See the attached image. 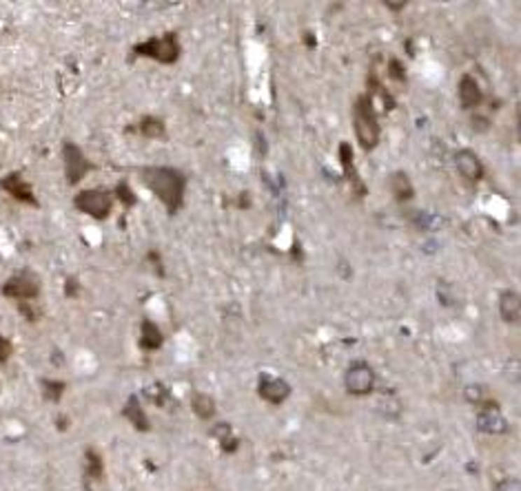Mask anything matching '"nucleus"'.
<instances>
[{"label": "nucleus", "mask_w": 521, "mask_h": 491, "mask_svg": "<svg viewBox=\"0 0 521 491\" xmlns=\"http://www.w3.org/2000/svg\"><path fill=\"white\" fill-rule=\"evenodd\" d=\"M142 184L165 204L171 215L182 208L184 190H186V177L178 169L146 166V169H142Z\"/></svg>", "instance_id": "1"}, {"label": "nucleus", "mask_w": 521, "mask_h": 491, "mask_svg": "<svg viewBox=\"0 0 521 491\" xmlns=\"http://www.w3.org/2000/svg\"><path fill=\"white\" fill-rule=\"evenodd\" d=\"M353 127H355L359 146H362L364 151H373L380 142V122L375 113V104H373V95L364 93L355 100Z\"/></svg>", "instance_id": "2"}, {"label": "nucleus", "mask_w": 521, "mask_h": 491, "mask_svg": "<svg viewBox=\"0 0 521 491\" xmlns=\"http://www.w3.org/2000/svg\"><path fill=\"white\" fill-rule=\"evenodd\" d=\"M133 53L142 58H151L155 62H162V64H173L178 62L180 58V40L178 34H165V36H155L144 40V43L133 47Z\"/></svg>", "instance_id": "3"}, {"label": "nucleus", "mask_w": 521, "mask_h": 491, "mask_svg": "<svg viewBox=\"0 0 521 491\" xmlns=\"http://www.w3.org/2000/svg\"><path fill=\"white\" fill-rule=\"evenodd\" d=\"M74 206L85 213L93 220H106V217L111 215L113 208V197L109 190H102V188H91V190H83V193H78L74 197Z\"/></svg>", "instance_id": "4"}, {"label": "nucleus", "mask_w": 521, "mask_h": 491, "mask_svg": "<svg viewBox=\"0 0 521 491\" xmlns=\"http://www.w3.org/2000/svg\"><path fill=\"white\" fill-rule=\"evenodd\" d=\"M344 385L353 397H368L375 390V372L364 361H357L349 365V370L344 374Z\"/></svg>", "instance_id": "5"}, {"label": "nucleus", "mask_w": 521, "mask_h": 491, "mask_svg": "<svg viewBox=\"0 0 521 491\" xmlns=\"http://www.w3.org/2000/svg\"><path fill=\"white\" fill-rule=\"evenodd\" d=\"M3 297L11 299V301H34V299L40 294V283L36 281V277L27 275V272H20V275H13L11 279L5 281V285L0 288Z\"/></svg>", "instance_id": "6"}, {"label": "nucleus", "mask_w": 521, "mask_h": 491, "mask_svg": "<svg viewBox=\"0 0 521 491\" xmlns=\"http://www.w3.org/2000/svg\"><path fill=\"white\" fill-rule=\"evenodd\" d=\"M62 159H64V175L69 184H78L93 169V164L85 157V153L80 151V146L74 142L62 144Z\"/></svg>", "instance_id": "7"}, {"label": "nucleus", "mask_w": 521, "mask_h": 491, "mask_svg": "<svg viewBox=\"0 0 521 491\" xmlns=\"http://www.w3.org/2000/svg\"><path fill=\"white\" fill-rule=\"evenodd\" d=\"M477 427H479V432L492 434V436L508 432V420H506L499 403L488 401L482 405V409H479V414H477Z\"/></svg>", "instance_id": "8"}, {"label": "nucleus", "mask_w": 521, "mask_h": 491, "mask_svg": "<svg viewBox=\"0 0 521 491\" xmlns=\"http://www.w3.org/2000/svg\"><path fill=\"white\" fill-rule=\"evenodd\" d=\"M0 188L5 190L9 197H13L20 204H29V206H38V199L34 195L32 184L25 180L20 173H9L0 180Z\"/></svg>", "instance_id": "9"}, {"label": "nucleus", "mask_w": 521, "mask_h": 491, "mask_svg": "<svg viewBox=\"0 0 521 491\" xmlns=\"http://www.w3.org/2000/svg\"><path fill=\"white\" fill-rule=\"evenodd\" d=\"M258 394L271 405H282L289 394H291V385L286 383V380L277 378V376H266L262 374L260 376V385H258Z\"/></svg>", "instance_id": "10"}, {"label": "nucleus", "mask_w": 521, "mask_h": 491, "mask_svg": "<svg viewBox=\"0 0 521 491\" xmlns=\"http://www.w3.org/2000/svg\"><path fill=\"white\" fill-rule=\"evenodd\" d=\"M455 166L466 180H471V182H479L484 177L482 162H479V157L471 151V148H464V151H459L455 155Z\"/></svg>", "instance_id": "11"}, {"label": "nucleus", "mask_w": 521, "mask_h": 491, "mask_svg": "<svg viewBox=\"0 0 521 491\" xmlns=\"http://www.w3.org/2000/svg\"><path fill=\"white\" fill-rule=\"evenodd\" d=\"M484 100V93L479 89L477 80L473 76H464L459 80V102L464 108H477Z\"/></svg>", "instance_id": "12"}, {"label": "nucleus", "mask_w": 521, "mask_h": 491, "mask_svg": "<svg viewBox=\"0 0 521 491\" xmlns=\"http://www.w3.org/2000/svg\"><path fill=\"white\" fill-rule=\"evenodd\" d=\"M162 343H165L162 330H160L153 321L144 319L140 325V348L146 352H158L160 348H162Z\"/></svg>", "instance_id": "13"}, {"label": "nucleus", "mask_w": 521, "mask_h": 491, "mask_svg": "<svg viewBox=\"0 0 521 491\" xmlns=\"http://www.w3.org/2000/svg\"><path fill=\"white\" fill-rule=\"evenodd\" d=\"M123 414H125V418H127L138 432H149V427H151V425H149V418H146L144 407L140 405V399H138V397H129V401H127V405H125V409H123Z\"/></svg>", "instance_id": "14"}, {"label": "nucleus", "mask_w": 521, "mask_h": 491, "mask_svg": "<svg viewBox=\"0 0 521 491\" xmlns=\"http://www.w3.org/2000/svg\"><path fill=\"white\" fill-rule=\"evenodd\" d=\"M499 315L503 321L508 323H517L519 315H521V304H519V294L513 290H506L499 297Z\"/></svg>", "instance_id": "15"}, {"label": "nucleus", "mask_w": 521, "mask_h": 491, "mask_svg": "<svg viewBox=\"0 0 521 491\" xmlns=\"http://www.w3.org/2000/svg\"><path fill=\"white\" fill-rule=\"evenodd\" d=\"M104 476V462L102 456L96 449H87L85 452V478L91 483H100Z\"/></svg>", "instance_id": "16"}, {"label": "nucleus", "mask_w": 521, "mask_h": 491, "mask_svg": "<svg viewBox=\"0 0 521 491\" xmlns=\"http://www.w3.org/2000/svg\"><path fill=\"white\" fill-rule=\"evenodd\" d=\"M211 434L216 436V441L220 443V447H222V452H224V454H233V452H237V445H239V443H237V439L233 436L229 422H218V425L211 429Z\"/></svg>", "instance_id": "17"}, {"label": "nucleus", "mask_w": 521, "mask_h": 491, "mask_svg": "<svg viewBox=\"0 0 521 491\" xmlns=\"http://www.w3.org/2000/svg\"><path fill=\"white\" fill-rule=\"evenodd\" d=\"M191 407H193V414L202 420H211L216 416V401H213L209 394H193Z\"/></svg>", "instance_id": "18"}, {"label": "nucleus", "mask_w": 521, "mask_h": 491, "mask_svg": "<svg viewBox=\"0 0 521 491\" xmlns=\"http://www.w3.org/2000/svg\"><path fill=\"white\" fill-rule=\"evenodd\" d=\"M140 133L144 135V138H149V140H162L167 135V127H165V122L160 118L144 115L140 120Z\"/></svg>", "instance_id": "19"}, {"label": "nucleus", "mask_w": 521, "mask_h": 491, "mask_svg": "<svg viewBox=\"0 0 521 491\" xmlns=\"http://www.w3.org/2000/svg\"><path fill=\"white\" fill-rule=\"evenodd\" d=\"M391 188H393V197L397 201H408L412 197V184L408 180V175L402 171L391 177Z\"/></svg>", "instance_id": "20"}, {"label": "nucleus", "mask_w": 521, "mask_h": 491, "mask_svg": "<svg viewBox=\"0 0 521 491\" xmlns=\"http://www.w3.org/2000/svg\"><path fill=\"white\" fill-rule=\"evenodd\" d=\"M40 385H43V397L49 403H58L64 394V387H67L62 380H53V378H43L40 380Z\"/></svg>", "instance_id": "21"}, {"label": "nucleus", "mask_w": 521, "mask_h": 491, "mask_svg": "<svg viewBox=\"0 0 521 491\" xmlns=\"http://www.w3.org/2000/svg\"><path fill=\"white\" fill-rule=\"evenodd\" d=\"M116 197H118L120 201H123V206H125V208L136 206V201H138L136 193H133V188H131L129 182H125V180L116 186Z\"/></svg>", "instance_id": "22"}, {"label": "nucleus", "mask_w": 521, "mask_h": 491, "mask_svg": "<svg viewBox=\"0 0 521 491\" xmlns=\"http://www.w3.org/2000/svg\"><path fill=\"white\" fill-rule=\"evenodd\" d=\"M389 76H391L393 80H399V82H404V80H406L404 64L399 62V60H391V62H389Z\"/></svg>", "instance_id": "23"}, {"label": "nucleus", "mask_w": 521, "mask_h": 491, "mask_svg": "<svg viewBox=\"0 0 521 491\" xmlns=\"http://www.w3.org/2000/svg\"><path fill=\"white\" fill-rule=\"evenodd\" d=\"M32 301H22V304H18V310H20V315L27 319V321H38L40 319V310H36V308H32L29 306Z\"/></svg>", "instance_id": "24"}, {"label": "nucleus", "mask_w": 521, "mask_h": 491, "mask_svg": "<svg viewBox=\"0 0 521 491\" xmlns=\"http://www.w3.org/2000/svg\"><path fill=\"white\" fill-rule=\"evenodd\" d=\"M11 354H13V346H11V341H9L7 336L0 334V363H7V361L11 359Z\"/></svg>", "instance_id": "25"}, {"label": "nucleus", "mask_w": 521, "mask_h": 491, "mask_svg": "<svg viewBox=\"0 0 521 491\" xmlns=\"http://www.w3.org/2000/svg\"><path fill=\"white\" fill-rule=\"evenodd\" d=\"M464 397H466V401H471V403H482L484 390L479 385H468V387H466V392H464Z\"/></svg>", "instance_id": "26"}, {"label": "nucleus", "mask_w": 521, "mask_h": 491, "mask_svg": "<svg viewBox=\"0 0 521 491\" xmlns=\"http://www.w3.org/2000/svg\"><path fill=\"white\" fill-rule=\"evenodd\" d=\"M78 292H80V283H78V279H76V277H69V279L64 281V297H67V299H76Z\"/></svg>", "instance_id": "27"}, {"label": "nucleus", "mask_w": 521, "mask_h": 491, "mask_svg": "<svg viewBox=\"0 0 521 491\" xmlns=\"http://www.w3.org/2000/svg\"><path fill=\"white\" fill-rule=\"evenodd\" d=\"M146 262H151V266L155 268V275L162 277L165 275V268H162V257H160L158 250H151L149 255H146Z\"/></svg>", "instance_id": "28"}, {"label": "nucleus", "mask_w": 521, "mask_h": 491, "mask_svg": "<svg viewBox=\"0 0 521 491\" xmlns=\"http://www.w3.org/2000/svg\"><path fill=\"white\" fill-rule=\"evenodd\" d=\"M495 491H521V483L519 478H506L495 487Z\"/></svg>", "instance_id": "29"}, {"label": "nucleus", "mask_w": 521, "mask_h": 491, "mask_svg": "<svg viewBox=\"0 0 521 491\" xmlns=\"http://www.w3.org/2000/svg\"><path fill=\"white\" fill-rule=\"evenodd\" d=\"M386 7H389L391 11H402L406 7V3H386Z\"/></svg>", "instance_id": "30"}, {"label": "nucleus", "mask_w": 521, "mask_h": 491, "mask_svg": "<svg viewBox=\"0 0 521 491\" xmlns=\"http://www.w3.org/2000/svg\"><path fill=\"white\" fill-rule=\"evenodd\" d=\"M304 38H306V45H309V47H315V38H313V31H306V34H304Z\"/></svg>", "instance_id": "31"}]
</instances>
